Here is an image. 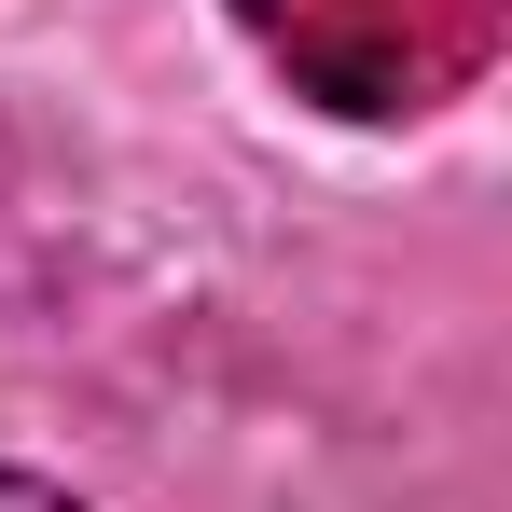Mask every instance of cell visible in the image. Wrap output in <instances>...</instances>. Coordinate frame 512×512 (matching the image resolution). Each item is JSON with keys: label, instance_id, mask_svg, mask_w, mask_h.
I'll list each match as a JSON object with an SVG mask.
<instances>
[{"label": "cell", "instance_id": "cell-1", "mask_svg": "<svg viewBox=\"0 0 512 512\" xmlns=\"http://www.w3.org/2000/svg\"><path fill=\"white\" fill-rule=\"evenodd\" d=\"M236 28L263 42V70L319 111H429L499 56V0H236Z\"/></svg>", "mask_w": 512, "mask_h": 512}, {"label": "cell", "instance_id": "cell-2", "mask_svg": "<svg viewBox=\"0 0 512 512\" xmlns=\"http://www.w3.org/2000/svg\"><path fill=\"white\" fill-rule=\"evenodd\" d=\"M0 512H70V499H56L42 471H0Z\"/></svg>", "mask_w": 512, "mask_h": 512}]
</instances>
